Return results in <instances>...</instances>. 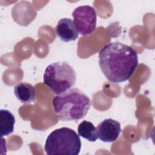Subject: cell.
Listing matches in <instances>:
<instances>
[{"label":"cell","instance_id":"obj_5","mask_svg":"<svg viewBox=\"0 0 155 155\" xmlns=\"http://www.w3.org/2000/svg\"><path fill=\"white\" fill-rule=\"evenodd\" d=\"M72 16L74 25L81 35L88 36L94 31L97 15L93 7L87 5L79 6L73 12Z\"/></svg>","mask_w":155,"mask_h":155},{"label":"cell","instance_id":"obj_9","mask_svg":"<svg viewBox=\"0 0 155 155\" xmlns=\"http://www.w3.org/2000/svg\"><path fill=\"white\" fill-rule=\"evenodd\" d=\"M15 118L8 110H0V134L1 137L12 134L14 130Z\"/></svg>","mask_w":155,"mask_h":155},{"label":"cell","instance_id":"obj_2","mask_svg":"<svg viewBox=\"0 0 155 155\" xmlns=\"http://www.w3.org/2000/svg\"><path fill=\"white\" fill-rule=\"evenodd\" d=\"M52 104L59 119L65 122L83 118L88 113L91 102L82 91L78 88H71L55 96Z\"/></svg>","mask_w":155,"mask_h":155},{"label":"cell","instance_id":"obj_8","mask_svg":"<svg viewBox=\"0 0 155 155\" xmlns=\"http://www.w3.org/2000/svg\"><path fill=\"white\" fill-rule=\"evenodd\" d=\"M14 94L22 104H30L35 101L36 97V88L27 82H20L14 87Z\"/></svg>","mask_w":155,"mask_h":155},{"label":"cell","instance_id":"obj_7","mask_svg":"<svg viewBox=\"0 0 155 155\" xmlns=\"http://www.w3.org/2000/svg\"><path fill=\"white\" fill-rule=\"evenodd\" d=\"M55 32L61 41L66 42L75 41L79 35L73 21L67 18H62L58 21L55 27Z\"/></svg>","mask_w":155,"mask_h":155},{"label":"cell","instance_id":"obj_10","mask_svg":"<svg viewBox=\"0 0 155 155\" xmlns=\"http://www.w3.org/2000/svg\"><path fill=\"white\" fill-rule=\"evenodd\" d=\"M78 134L89 142H95L98 139L97 128L91 122L83 120L78 127Z\"/></svg>","mask_w":155,"mask_h":155},{"label":"cell","instance_id":"obj_4","mask_svg":"<svg viewBox=\"0 0 155 155\" xmlns=\"http://www.w3.org/2000/svg\"><path fill=\"white\" fill-rule=\"evenodd\" d=\"M73 68L66 62H54L45 68L43 81L54 94H60L71 89L76 84Z\"/></svg>","mask_w":155,"mask_h":155},{"label":"cell","instance_id":"obj_1","mask_svg":"<svg viewBox=\"0 0 155 155\" xmlns=\"http://www.w3.org/2000/svg\"><path fill=\"white\" fill-rule=\"evenodd\" d=\"M99 65L111 82L128 81L138 65L137 52L130 46L116 42L105 45L99 53Z\"/></svg>","mask_w":155,"mask_h":155},{"label":"cell","instance_id":"obj_6","mask_svg":"<svg viewBox=\"0 0 155 155\" xmlns=\"http://www.w3.org/2000/svg\"><path fill=\"white\" fill-rule=\"evenodd\" d=\"M96 128L98 138L104 142H114L122 131L120 123L110 118L102 120Z\"/></svg>","mask_w":155,"mask_h":155},{"label":"cell","instance_id":"obj_3","mask_svg":"<svg viewBox=\"0 0 155 155\" xmlns=\"http://www.w3.org/2000/svg\"><path fill=\"white\" fill-rule=\"evenodd\" d=\"M81 148L79 135L70 128L54 130L47 137L44 149L47 154L78 155Z\"/></svg>","mask_w":155,"mask_h":155}]
</instances>
